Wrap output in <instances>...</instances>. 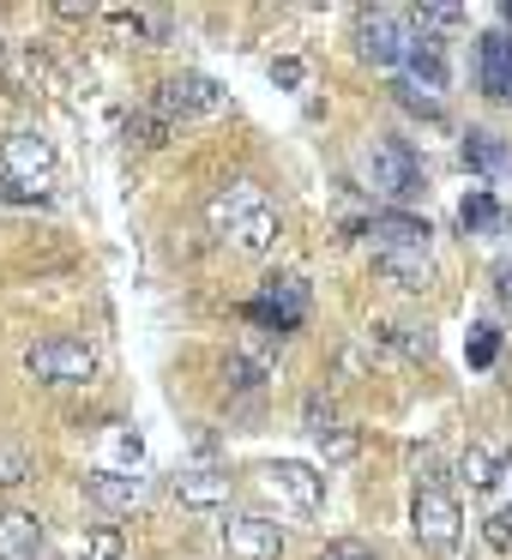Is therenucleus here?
<instances>
[{
	"label": "nucleus",
	"instance_id": "obj_21",
	"mask_svg": "<svg viewBox=\"0 0 512 560\" xmlns=\"http://www.w3.org/2000/svg\"><path fill=\"white\" fill-rule=\"evenodd\" d=\"M380 338L398 343L404 355H434V338H428V326H380Z\"/></svg>",
	"mask_w": 512,
	"mask_h": 560
},
{
	"label": "nucleus",
	"instance_id": "obj_24",
	"mask_svg": "<svg viewBox=\"0 0 512 560\" xmlns=\"http://www.w3.org/2000/svg\"><path fill=\"white\" fill-rule=\"evenodd\" d=\"M319 452H326V464H344V458H356V452H362V440H356L350 428H338V434L319 440Z\"/></svg>",
	"mask_w": 512,
	"mask_h": 560
},
{
	"label": "nucleus",
	"instance_id": "obj_14",
	"mask_svg": "<svg viewBox=\"0 0 512 560\" xmlns=\"http://www.w3.org/2000/svg\"><path fill=\"white\" fill-rule=\"evenodd\" d=\"M170 494L182 500V506H199V512H211V506H223L230 500V476L223 470H182V476H170Z\"/></svg>",
	"mask_w": 512,
	"mask_h": 560
},
{
	"label": "nucleus",
	"instance_id": "obj_26",
	"mask_svg": "<svg viewBox=\"0 0 512 560\" xmlns=\"http://www.w3.org/2000/svg\"><path fill=\"white\" fill-rule=\"evenodd\" d=\"M416 25H440V31H452V25H464V7H416Z\"/></svg>",
	"mask_w": 512,
	"mask_h": 560
},
{
	"label": "nucleus",
	"instance_id": "obj_6",
	"mask_svg": "<svg viewBox=\"0 0 512 560\" xmlns=\"http://www.w3.org/2000/svg\"><path fill=\"white\" fill-rule=\"evenodd\" d=\"M25 374L43 380V386H85L97 374V355H91L85 338H43L25 350Z\"/></svg>",
	"mask_w": 512,
	"mask_h": 560
},
{
	"label": "nucleus",
	"instance_id": "obj_17",
	"mask_svg": "<svg viewBox=\"0 0 512 560\" xmlns=\"http://www.w3.org/2000/svg\"><path fill=\"white\" fill-rule=\"evenodd\" d=\"M380 271H386L398 290H428V278H434L428 254H380Z\"/></svg>",
	"mask_w": 512,
	"mask_h": 560
},
{
	"label": "nucleus",
	"instance_id": "obj_29",
	"mask_svg": "<svg viewBox=\"0 0 512 560\" xmlns=\"http://www.w3.org/2000/svg\"><path fill=\"white\" fill-rule=\"evenodd\" d=\"M494 295H500V307H512V259L494 266Z\"/></svg>",
	"mask_w": 512,
	"mask_h": 560
},
{
	"label": "nucleus",
	"instance_id": "obj_30",
	"mask_svg": "<svg viewBox=\"0 0 512 560\" xmlns=\"http://www.w3.org/2000/svg\"><path fill=\"white\" fill-rule=\"evenodd\" d=\"M500 19H507V25H512V0H507V7H500Z\"/></svg>",
	"mask_w": 512,
	"mask_h": 560
},
{
	"label": "nucleus",
	"instance_id": "obj_12",
	"mask_svg": "<svg viewBox=\"0 0 512 560\" xmlns=\"http://www.w3.org/2000/svg\"><path fill=\"white\" fill-rule=\"evenodd\" d=\"M476 85H482L488 97L512 103V37L507 31H488V37L476 43Z\"/></svg>",
	"mask_w": 512,
	"mask_h": 560
},
{
	"label": "nucleus",
	"instance_id": "obj_22",
	"mask_svg": "<svg viewBox=\"0 0 512 560\" xmlns=\"http://www.w3.org/2000/svg\"><path fill=\"white\" fill-rule=\"evenodd\" d=\"M458 218H464V230H494V223H500L494 194H470V199L458 206Z\"/></svg>",
	"mask_w": 512,
	"mask_h": 560
},
{
	"label": "nucleus",
	"instance_id": "obj_1",
	"mask_svg": "<svg viewBox=\"0 0 512 560\" xmlns=\"http://www.w3.org/2000/svg\"><path fill=\"white\" fill-rule=\"evenodd\" d=\"M206 223H211V235H223V242L235 247V254H271V242H278V211H271V199L259 182L218 187V194L206 199Z\"/></svg>",
	"mask_w": 512,
	"mask_h": 560
},
{
	"label": "nucleus",
	"instance_id": "obj_9",
	"mask_svg": "<svg viewBox=\"0 0 512 560\" xmlns=\"http://www.w3.org/2000/svg\"><path fill=\"white\" fill-rule=\"evenodd\" d=\"M259 476H266V488H271V494H278V500H290L295 512H314L319 500H326V476H319L314 464H295V458H271V464H266V470H259Z\"/></svg>",
	"mask_w": 512,
	"mask_h": 560
},
{
	"label": "nucleus",
	"instance_id": "obj_28",
	"mask_svg": "<svg viewBox=\"0 0 512 560\" xmlns=\"http://www.w3.org/2000/svg\"><path fill=\"white\" fill-rule=\"evenodd\" d=\"M271 79H278L283 91H295V85H302V61H295V55H283V61H271Z\"/></svg>",
	"mask_w": 512,
	"mask_h": 560
},
{
	"label": "nucleus",
	"instance_id": "obj_5",
	"mask_svg": "<svg viewBox=\"0 0 512 560\" xmlns=\"http://www.w3.org/2000/svg\"><path fill=\"white\" fill-rule=\"evenodd\" d=\"M151 109H158L170 127L194 121V115H199V121H211V115L230 109V91H223L218 79H206V73H175V79H163V85H158Z\"/></svg>",
	"mask_w": 512,
	"mask_h": 560
},
{
	"label": "nucleus",
	"instance_id": "obj_10",
	"mask_svg": "<svg viewBox=\"0 0 512 560\" xmlns=\"http://www.w3.org/2000/svg\"><path fill=\"white\" fill-rule=\"evenodd\" d=\"M223 548H230V560H278L283 530L271 518H259V512H235V518L223 524Z\"/></svg>",
	"mask_w": 512,
	"mask_h": 560
},
{
	"label": "nucleus",
	"instance_id": "obj_31",
	"mask_svg": "<svg viewBox=\"0 0 512 560\" xmlns=\"http://www.w3.org/2000/svg\"><path fill=\"white\" fill-rule=\"evenodd\" d=\"M507 488H512V458H507Z\"/></svg>",
	"mask_w": 512,
	"mask_h": 560
},
{
	"label": "nucleus",
	"instance_id": "obj_23",
	"mask_svg": "<svg viewBox=\"0 0 512 560\" xmlns=\"http://www.w3.org/2000/svg\"><path fill=\"white\" fill-rule=\"evenodd\" d=\"M31 482V452L25 446H0V488Z\"/></svg>",
	"mask_w": 512,
	"mask_h": 560
},
{
	"label": "nucleus",
	"instance_id": "obj_7",
	"mask_svg": "<svg viewBox=\"0 0 512 560\" xmlns=\"http://www.w3.org/2000/svg\"><path fill=\"white\" fill-rule=\"evenodd\" d=\"M368 182H374V194L386 199H416L422 194V163H416V151L404 145V139H374L362 158Z\"/></svg>",
	"mask_w": 512,
	"mask_h": 560
},
{
	"label": "nucleus",
	"instance_id": "obj_25",
	"mask_svg": "<svg viewBox=\"0 0 512 560\" xmlns=\"http://www.w3.org/2000/svg\"><path fill=\"white\" fill-rule=\"evenodd\" d=\"M494 355H500V331H494V326H476V338H470V362H476V368H488Z\"/></svg>",
	"mask_w": 512,
	"mask_h": 560
},
{
	"label": "nucleus",
	"instance_id": "obj_11",
	"mask_svg": "<svg viewBox=\"0 0 512 560\" xmlns=\"http://www.w3.org/2000/svg\"><path fill=\"white\" fill-rule=\"evenodd\" d=\"M368 235H374V254H428L434 230H428V218H410V211H380Z\"/></svg>",
	"mask_w": 512,
	"mask_h": 560
},
{
	"label": "nucleus",
	"instance_id": "obj_19",
	"mask_svg": "<svg viewBox=\"0 0 512 560\" xmlns=\"http://www.w3.org/2000/svg\"><path fill=\"white\" fill-rule=\"evenodd\" d=\"M127 139H139V145H170V139H175V127L163 121L158 109H139L133 121H127Z\"/></svg>",
	"mask_w": 512,
	"mask_h": 560
},
{
	"label": "nucleus",
	"instance_id": "obj_3",
	"mask_svg": "<svg viewBox=\"0 0 512 560\" xmlns=\"http://www.w3.org/2000/svg\"><path fill=\"white\" fill-rule=\"evenodd\" d=\"M416 37H422L416 7H368V13H356V55H362L368 67H380V73L410 67Z\"/></svg>",
	"mask_w": 512,
	"mask_h": 560
},
{
	"label": "nucleus",
	"instance_id": "obj_27",
	"mask_svg": "<svg viewBox=\"0 0 512 560\" xmlns=\"http://www.w3.org/2000/svg\"><path fill=\"white\" fill-rule=\"evenodd\" d=\"M319 560H380L374 548H362V542H350V536H344V542H326L319 548Z\"/></svg>",
	"mask_w": 512,
	"mask_h": 560
},
{
	"label": "nucleus",
	"instance_id": "obj_20",
	"mask_svg": "<svg viewBox=\"0 0 512 560\" xmlns=\"http://www.w3.org/2000/svg\"><path fill=\"white\" fill-rule=\"evenodd\" d=\"M302 428H307V434H314V440L338 434V410H331V398H319V392H314V398L302 404Z\"/></svg>",
	"mask_w": 512,
	"mask_h": 560
},
{
	"label": "nucleus",
	"instance_id": "obj_16",
	"mask_svg": "<svg viewBox=\"0 0 512 560\" xmlns=\"http://www.w3.org/2000/svg\"><path fill=\"white\" fill-rule=\"evenodd\" d=\"M464 163H470L482 182H500V175H512V145H500L494 133H470L464 139Z\"/></svg>",
	"mask_w": 512,
	"mask_h": 560
},
{
	"label": "nucleus",
	"instance_id": "obj_13",
	"mask_svg": "<svg viewBox=\"0 0 512 560\" xmlns=\"http://www.w3.org/2000/svg\"><path fill=\"white\" fill-rule=\"evenodd\" d=\"M43 555V518L25 506H0V560H37Z\"/></svg>",
	"mask_w": 512,
	"mask_h": 560
},
{
	"label": "nucleus",
	"instance_id": "obj_2",
	"mask_svg": "<svg viewBox=\"0 0 512 560\" xmlns=\"http://www.w3.org/2000/svg\"><path fill=\"white\" fill-rule=\"evenodd\" d=\"M55 175H61V163H55V145L43 133L19 127V133L0 139V199L43 206V199L55 194Z\"/></svg>",
	"mask_w": 512,
	"mask_h": 560
},
{
	"label": "nucleus",
	"instance_id": "obj_15",
	"mask_svg": "<svg viewBox=\"0 0 512 560\" xmlns=\"http://www.w3.org/2000/svg\"><path fill=\"white\" fill-rule=\"evenodd\" d=\"M146 476H127V470H91L85 476V494L97 500V506H109V512H127V506H139L146 500Z\"/></svg>",
	"mask_w": 512,
	"mask_h": 560
},
{
	"label": "nucleus",
	"instance_id": "obj_4",
	"mask_svg": "<svg viewBox=\"0 0 512 560\" xmlns=\"http://www.w3.org/2000/svg\"><path fill=\"white\" fill-rule=\"evenodd\" d=\"M410 530L428 555H452L464 536V512L452 500V488L440 476H416V500H410Z\"/></svg>",
	"mask_w": 512,
	"mask_h": 560
},
{
	"label": "nucleus",
	"instance_id": "obj_18",
	"mask_svg": "<svg viewBox=\"0 0 512 560\" xmlns=\"http://www.w3.org/2000/svg\"><path fill=\"white\" fill-rule=\"evenodd\" d=\"M85 560H127V536L115 524H91L85 530Z\"/></svg>",
	"mask_w": 512,
	"mask_h": 560
},
{
	"label": "nucleus",
	"instance_id": "obj_8",
	"mask_svg": "<svg viewBox=\"0 0 512 560\" xmlns=\"http://www.w3.org/2000/svg\"><path fill=\"white\" fill-rule=\"evenodd\" d=\"M247 319L254 326H266V331H295L307 319V283L302 278H266L259 283V295L247 302Z\"/></svg>",
	"mask_w": 512,
	"mask_h": 560
}]
</instances>
